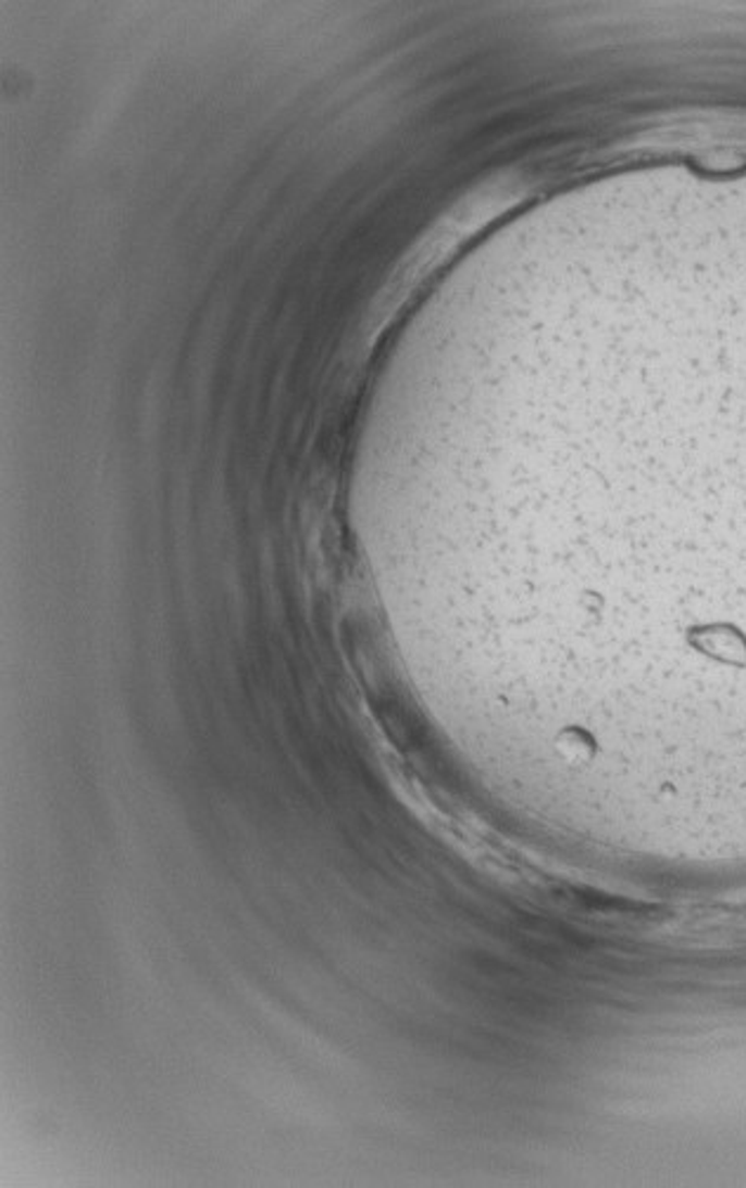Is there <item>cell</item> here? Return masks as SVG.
Returning a JSON list of instances; mask_svg holds the SVG:
<instances>
[{
    "label": "cell",
    "mask_w": 746,
    "mask_h": 1188,
    "mask_svg": "<svg viewBox=\"0 0 746 1188\" xmlns=\"http://www.w3.org/2000/svg\"><path fill=\"white\" fill-rule=\"evenodd\" d=\"M695 645L718 661L737 663V665L746 661V641L737 630H732V627H723V625L704 627V630L695 633Z\"/></svg>",
    "instance_id": "cell-1"
}]
</instances>
